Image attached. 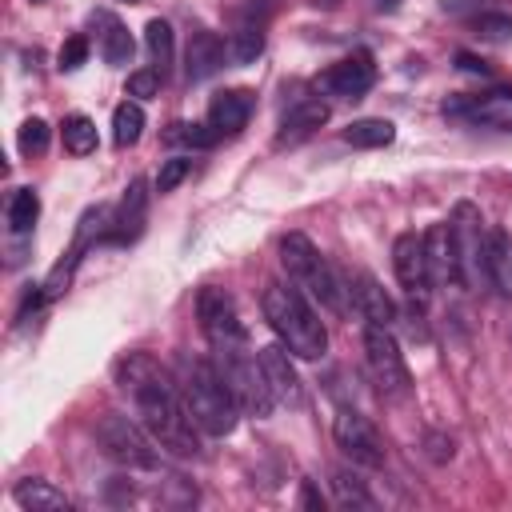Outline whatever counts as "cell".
Returning a JSON list of instances; mask_svg holds the SVG:
<instances>
[{"label":"cell","mask_w":512,"mask_h":512,"mask_svg":"<svg viewBox=\"0 0 512 512\" xmlns=\"http://www.w3.org/2000/svg\"><path fill=\"white\" fill-rule=\"evenodd\" d=\"M104 228H108V208H88V212L80 216V224H76V240H72V248L64 252V260H56V268L48 272V280H44V288H40V300H56V296L68 288L76 264L84 260V252L92 248V240H96Z\"/></svg>","instance_id":"8fae6325"},{"label":"cell","mask_w":512,"mask_h":512,"mask_svg":"<svg viewBox=\"0 0 512 512\" xmlns=\"http://www.w3.org/2000/svg\"><path fill=\"white\" fill-rule=\"evenodd\" d=\"M324 120H328V104H324V100H296V104L280 116L276 144H300V140L312 136Z\"/></svg>","instance_id":"ffe728a7"},{"label":"cell","mask_w":512,"mask_h":512,"mask_svg":"<svg viewBox=\"0 0 512 512\" xmlns=\"http://www.w3.org/2000/svg\"><path fill=\"white\" fill-rule=\"evenodd\" d=\"M260 308H264V320L268 328L276 332V340L300 356V360H320L328 352V332H324V320L320 312L312 308V300L288 280H272L264 284V296H260Z\"/></svg>","instance_id":"7a4b0ae2"},{"label":"cell","mask_w":512,"mask_h":512,"mask_svg":"<svg viewBox=\"0 0 512 512\" xmlns=\"http://www.w3.org/2000/svg\"><path fill=\"white\" fill-rule=\"evenodd\" d=\"M484 268H488V288L500 296H512V240L504 228H488Z\"/></svg>","instance_id":"44dd1931"},{"label":"cell","mask_w":512,"mask_h":512,"mask_svg":"<svg viewBox=\"0 0 512 512\" xmlns=\"http://www.w3.org/2000/svg\"><path fill=\"white\" fill-rule=\"evenodd\" d=\"M128 4H136V0H128Z\"/></svg>","instance_id":"60d3db41"},{"label":"cell","mask_w":512,"mask_h":512,"mask_svg":"<svg viewBox=\"0 0 512 512\" xmlns=\"http://www.w3.org/2000/svg\"><path fill=\"white\" fill-rule=\"evenodd\" d=\"M364 360H368V372H372V384L384 392V396H408V364L400 356V344L388 328L380 324H368L364 328Z\"/></svg>","instance_id":"ba28073f"},{"label":"cell","mask_w":512,"mask_h":512,"mask_svg":"<svg viewBox=\"0 0 512 512\" xmlns=\"http://www.w3.org/2000/svg\"><path fill=\"white\" fill-rule=\"evenodd\" d=\"M424 260H428V280H432V288L456 284V252H452L448 220H444V224H432V228L424 232Z\"/></svg>","instance_id":"d6986e66"},{"label":"cell","mask_w":512,"mask_h":512,"mask_svg":"<svg viewBox=\"0 0 512 512\" xmlns=\"http://www.w3.org/2000/svg\"><path fill=\"white\" fill-rule=\"evenodd\" d=\"M448 232H452V252H456V284L464 292L488 288V268H484L488 228H484L480 208L472 200H460L448 216Z\"/></svg>","instance_id":"8992f818"},{"label":"cell","mask_w":512,"mask_h":512,"mask_svg":"<svg viewBox=\"0 0 512 512\" xmlns=\"http://www.w3.org/2000/svg\"><path fill=\"white\" fill-rule=\"evenodd\" d=\"M332 436L340 444V452L360 464V468H380L384 464V440L376 432V424L368 416H360L356 408H340L332 420Z\"/></svg>","instance_id":"30bf717a"},{"label":"cell","mask_w":512,"mask_h":512,"mask_svg":"<svg viewBox=\"0 0 512 512\" xmlns=\"http://www.w3.org/2000/svg\"><path fill=\"white\" fill-rule=\"evenodd\" d=\"M392 140H396V124L384 116H364L344 128V144H352V148H384Z\"/></svg>","instance_id":"cb8c5ba5"},{"label":"cell","mask_w":512,"mask_h":512,"mask_svg":"<svg viewBox=\"0 0 512 512\" xmlns=\"http://www.w3.org/2000/svg\"><path fill=\"white\" fill-rule=\"evenodd\" d=\"M96 20V28H100V56L108 60V64H128L132 60V36H128V28L112 16V12H96L92 16Z\"/></svg>","instance_id":"603a6c76"},{"label":"cell","mask_w":512,"mask_h":512,"mask_svg":"<svg viewBox=\"0 0 512 512\" xmlns=\"http://www.w3.org/2000/svg\"><path fill=\"white\" fill-rule=\"evenodd\" d=\"M188 172H192V160H188V156H172V160H164L160 172H156V192H172Z\"/></svg>","instance_id":"836d02e7"},{"label":"cell","mask_w":512,"mask_h":512,"mask_svg":"<svg viewBox=\"0 0 512 512\" xmlns=\"http://www.w3.org/2000/svg\"><path fill=\"white\" fill-rule=\"evenodd\" d=\"M212 360H216V372L224 376V384H228V392L236 396V404H240L244 416H256V420L272 416L276 396H272V388H268V376H264V368H260V356H256L248 344L212 348Z\"/></svg>","instance_id":"5b68a950"},{"label":"cell","mask_w":512,"mask_h":512,"mask_svg":"<svg viewBox=\"0 0 512 512\" xmlns=\"http://www.w3.org/2000/svg\"><path fill=\"white\" fill-rule=\"evenodd\" d=\"M96 444L104 448L108 460H116L124 468H156V440L148 436V428L132 424L124 412H104L100 416Z\"/></svg>","instance_id":"52a82bcc"},{"label":"cell","mask_w":512,"mask_h":512,"mask_svg":"<svg viewBox=\"0 0 512 512\" xmlns=\"http://www.w3.org/2000/svg\"><path fill=\"white\" fill-rule=\"evenodd\" d=\"M12 500H16L20 508H28V512H68V508H72V500H68L56 484H48V480H40V476L20 480V484L12 488Z\"/></svg>","instance_id":"7402d4cb"},{"label":"cell","mask_w":512,"mask_h":512,"mask_svg":"<svg viewBox=\"0 0 512 512\" xmlns=\"http://www.w3.org/2000/svg\"><path fill=\"white\" fill-rule=\"evenodd\" d=\"M16 148H20L24 156H40V152L48 148V124H44L40 116H28V120L20 124V132H16Z\"/></svg>","instance_id":"d6a6232c"},{"label":"cell","mask_w":512,"mask_h":512,"mask_svg":"<svg viewBox=\"0 0 512 512\" xmlns=\"http://www.w3.org/2000/svg\"><path fill=\"white\" fill-rule=\"evenodd\" d=\"M316 84H320V92H328V96L356 100V96H364V92L376 84V64H372L368 52H352V56L336 60L332 68H324Z\"/></svg>","instance_id":"7c38bea8"},{"label":"cell","mask_w":512,"mask_h":512,"mask_svg":"<svg viewBox=\"0 0 512 512\" xmlns=\"http://www.w3.org/2000/svg\"><path fill=\"white\" fill-rule=\"evenodd\" d=\"M196 320H200V332L208 336L212 348H228V344H248V332L240 324V312H236V300L224 292V288H200L196 296Z\"/></svg>","instance_id":"9c48e42d"},{"label":"cell","mask_w":512,"mask_h":512,"mask_svg":"<svg viewBox=\"0 0 512 512\" xmlns=\"http://www.w3.org/2000/svg\"><path fill=\"white\" fill-rule=\"evenodd\" d=\"M224 56H228V44H224L216 32H208V28L192 32L188 52H184V72H188V80L200 84V80L216 76V72L224 68Z\"/></svg>","instance_id":"ac0fdd59"},{"label":"cell","mask_w":512,"mask_h":512,"mask_svg":"<svg viewBox=\"0 0 512 512\" xmlns=\"http://www.w3.org/2000/svg\"><path fill=\"white\" fill-rule=\"evenodd\" d=\"M252 116V92L248 88H224L208 104V128L216 136H240Z\"/></svg>","instance_id":"2e32d148"},{"label":"cell","mask_w":512,"mask_h":512,"mask_svg":"<svg viewBox=\"0 0 512 512\" xmlns=\"http://www.w3.org/2000/svg\"><path fill=\"white\" fill-rule=\"evenodd\" d=\"M392 268H396L400 288H404L412 300H424V296H428L432 280H428V260H424V236L400 232L396 244H392Z\"/></svg>","instance_id":"4fadbf2b"},{"label":"cell","mask_w":512,"mask_h":512,"mask_svg":"<svg viewBox=\"0 0 512 512\" xmlns=\"http://www.w3.org/2000/svg\"><path fill=\"white\" fill-rule=\"evenodd\" d=\"M472 28H476V36L488 40V44H508V40H512V16H508V12H480V16L472 20Z\"/></svg>","instance_id":"1f68e13d"},{"label":"cell","mask_w":512,"mask_h":512,"mask_svg":"<svg viewBox=\"0 0 512 512\" xmlns=\"http://www.w3.org/2000/svg\"><path fill=\"white\" fill-rule=\"evenodd\" d=\"M176 384H180V396H184V404H188V412H192L200 432L228 436L236 428L240 404L228 392L224 376L216 372V360H208V356H180Z\"/></svg>","instance_id":"3957f363"},{"label":"cell","mask_w":512,"mask_h":512,"mask_svg":"<svg viewBox=\"0 0 512 512\" xmlns=\"http://www.w3.org/2000/svg\"><path fill=\"white\" fill-rule=\"evenodd\" d=\"M160 72L156 68H140V72H132L128 76V96H136V100H148V96H156L160 92Z\"/></svg>","instance_id":"e575fe53"},{"label":"cell","mask_w":512,"mask_h":512,"mask_svg":"<svg viewBox=\"0 0 512 512\" xmlns=\"http://www.w3.org/2000/svg\"><path fill=\"white\" fill-rule=\"evenodd\" d=\"M264 52V28L260 24H236L228 36V60L232 64H252Z\"/></svg>","instance_id":"484cf974"},{"label":"cell","mask_w":512,"mask_h":512,"mask_svg":"<svg viewBox=\"0 0 512 512\" xmlns=\"http://www.w3.org/2000/svg\"><path fill=\"white\" fill-rule=\"evenodd\" d=\"M456 60H460L464 72H480V76H488V64H484V60H476V56H468V52H460Z\"/></svg>","instance_id":"8d00e7d4"},{"label":"cell","mask_w":512,"mask_h":512,"mask_svg":"<svg viewBox=\"0 0 512 512\" xmlns=\"http://www.w3.org/2000/svg\"><path fill=\"white\" fill-rule=\"evenodd\" d=\"M280 264L288 272V280L320 308H328L332 316L348 312V288L340 280V272L320 256V248L304 236V232H288L280 240Z\"/></svg>","instance_id":"277c9868"},{"label":"cell","mask_w":512,"mask_h":512,"mask_svg":"<svg viewBox=\"0 0 512 512\" xmlns=\"http://www.w3.org/2000/svg\"><path fill=\"white\" fill-rule=\"evenodd\" d=\"M116 380L120 388L132 396L140 424L148 428V436L172 452V456H200V428L180 396V384L148 356V352H128L116 364Z\"/></svg>","instance_id":"6da1fadb"},{"label":"cell","mask_w":512,"mask_h":512,"mask_svg":"<svg viewBox=\"0 0 512 512\" xmlns=\"http://www.w3.org/2000/svg\"><path fill=\"white\" fill-rule=\"evenodd\" d=\"M144 48H148V56H152V68H156L160 76H168V68H172V24H168V20H148V28H144Z\"/></svg>","instance_id":"4316f807"},{"label":"cell","mask_w":512,"mask_h":512,"mask_svg":"<svg viewBox=\"0 0 512 512\" xmlns=\"http://www.w3.org/2000/svg\"><path fill=\"white\" fill-rule=\"evenodd\" d=\"M348 300H352V308L364 316V324L392 328V320H396V304H392V296L376 284V276H368V272H352V276H348Z\"/></svg>","instance_id":"9a60e30c"},{"label":"cell","mask_w":512,"mask_h":512,"mask_svg":"<svg viewBox=\"0 0 512 512\" xmlns=\"http://www.w3.org/2000/svg\"><path fill=\"white\" fill-rule=\"evenodd\" d=\"M144 220H148V184L136 176V180H128V188L120 196V208H116V220H112L108 236L116 244H132L144 232Z\"/></svg>","instance_id":"e0dca14e"},{"label":"cell","mask_w":512,"mask_h":512,"mask_svg":"<svg viewBox=\"0 0 512 512\" xmlns=\"http://www.w3.org/2000/svg\"><path fill=\"white\" fill-rule=\"evenodd\" d=\"M36 216H40V196H36V188H16V192L8 196V228H12L16 236H24V232H32Z\"/></svg>","instance_id":"83f0119b"},{"label":"cell","mask_w":512,"mask_h":512,"mask_svg":"<svg viewBox=\"0 0 512 512\" xmlns=\"http://www.w3.org/2000/svg\"><path fill=\"white\" fill-rule=\"evenodd\" d=\"M332 492H336V500L344 504V508H376V500L368 496V488H364V480L360 476H352V472H332Z\"/></svg>","instance_id":"f546056e"},{"label":"cell","mask_w":512,"mask_h":512,"mask_svg":"<svg viewBox=\"0 0 512 512\" xmlns=\"http://www.w3.org/2000/svg\"><path fill=\"white\" fill-rule=\"evenodd\" d=\"M256 356H260V368L268 376V388H272L276 404L304 408V384H300V376H296V368L288 360V348L284 344H264Z\"/></svg>","instance_id":"5bb4252c"},{"label":"cell","mask_w":512,"mask_h":512,"mask_svg":"<svg viewBox=\"0 0 512 512\" xmlns=\"http://www.w3.org/2000/svg\"><path fill=\"white\" fill-rule=\"evenodd\" d=\"M140 132H144V108L136 100L116 104V112H112V140H116V148H132L140 140Z\"/></svg>","instance_id":"d4e9b609"},{"label":"cell","mask_w":512,"mask_h":512,"mask_svg":"<svg viewBox=\"0 0 512 512\" xmlns=\"http://www.w3.org/2000/svg\"><path fill=\"white\" fill-rule=\"evenodd\" d=\"M88 60V36H68L64 48H60V68H80Z\"/></svg>","instance_id":"d590c367"},{"label":"cell","mask_w":512,"mask_h":512,"mask_svg":"<svg viewBox=\"0 0 512 512\" xmlns=\"http://www.w3.org/2000/svg\"><path fill=\"white\" fill-rule=\"evenodd\" d=\"M216 140V132L208 124H188V120H176L164 128V144H184V148H208Z\"/></svg>","instance_id":"4dcf8cb0"},{"label":"cell","mask_w":512,"mask_h":512,"mask_svg":"<svg viewBox=\"0 0 512 512\" xmlns=\"http://www.w3.org/2000/svg\"><path fill=\"white\" fill-rule=\"evenodd\" d=\"M376 4H380V8H396L400 0H376Z\"/></svg>","instance_id":"f35d334b"},{"label":"cell","mask_w":512,"mask_h":512,"mask_svg":"<svg viewBox=\"0 0 512 512\" xmlns=\"http://www.w3.org/2000/svg\"><path fill=\"white\" fill-rule=\"evenodd\" d=\"M64 148L72 152V156H88L92 148H96V124L88 120V116H64Z\"/></svg>","instance_id":"f1b7e54d"},{"label":"cell","mask_w":512,"mask_h":512,"mask_svg":"<svg viewBox=\"0 0 512 512\" xmlns=\"http://www.w3.org/2000/svg\"><path fill=\"white\" fill-rule=\"evenodd\" d=\"M300 504H304V508H324V496H320L312 484H304V496H300Z\"/></svg>","instance_id":"74e56055"},{"label":"cell","mask_w":512,"mask_h":512,"mask_svg":"<svg viewBox=\"0 0 512 512\" xmlns=\"http://www.w3.org/2000/svg\"><path fill=\"white\" fill-rule=\"evenodd\" d=\"M32 4H44V0H32Z\"/></svg>","instance_id":"ab89813d"}]
</instances>
